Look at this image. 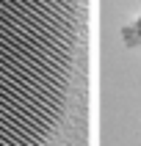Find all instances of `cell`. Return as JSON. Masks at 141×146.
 Returning <instances> with one entry per match:
<instances>
[{"label":"cell","mask_w":141,"mask_h":146,"mask_svg":"<svg viewBox=\"0 0 141 146\" xmlns=\"http://www.w3.org/2000/svg\"><path fill=\"white\" fill-rule=\"evenodd\" d=\"M122 36H124V41H127L130 47L141 44V14H138V19H136L130 28H124V31H122Z\"/></svg>","instance_id":"obj_1"}]
</instances>
